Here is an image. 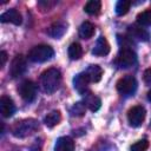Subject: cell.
<instances>
[{"label": "cell", "instance_id": "obj_12", "mask_svg": "<svg viewBox=\"0 0 151 151\" xmlns=\"http://www.w3.org/2000/svg\"><path fill=\"white\" fill-rule=\"evenodd\" d=\"M110 52V44L109 41L106 40L105 37H99L93 46V50H92V53L97 57H103V55H106L109 54Z\"/></svg>", "mask_w": 151, "mask_h": 151}, {"label": "cell", "instance_id": "obj_17", "mask_svg": "<svg viewBox=\"0 0 151 151\" xmlns=\"http://www.w3.org/2000/svg\"><path fill=\"white\" fill-rule=\"evenodd\" d=\"M86 76L88 77L91 83H98L101 79L103 76V70L99 65H90L87 67V70L85 71Z\"/></svg>", "mask_w": 151, "mask_h": 151}, {"label": "cell", "instance_id": "obj_21", "mask_svg": "<svg viewBox=\"0 0 151 151\" xmlns=\"http://www.w3.org/2000/svg\"><path fill=\"white\" fill-rule=\"evenodd\" d=\"M100 8H101V2L98 1V0H90L86 2L85 7H84V11L90 14V15H96L100 12Z\"/></svg>", "mask_w": 151, "mask_h": 151}, {"label": "cell", "instance_id": "obj_10", "mask_svg": "<svg viewBox=\"0 0 151 151\" xmlns=\"http://www.w3.org/2000/svg\"><path fill=\"white\" fill-rule=\"evenodd\" d=\"M0 112L2 114V117L8 118L12 117L15 112V105L13 103V100L7 97V96H2L0 98Z\"/></svg>", "mask_w": 151, "mask_h": 151}, {"label": "cell", "instance_id": "obj_13", "mask_svg": "<svg viewBox=\"0 0 151 151\" xmlns=\"http://www.w3.org/2000/svg\"><path fill=\"white\" fill-rule=\"evenodd\" d=\"M66 29H67V25L64 21H57V22H53L48 27L47 34L54 39H59L65 34Z\"/></svg>", "mask_w": 151, "mask_h": 151}, {"label": "cell", "instance_id": "obj_24", "mask_svg": "<svg viewBox=\"0 0 151 151\" xmlns=\"http://www.w3.org/2000/svg\"><path fill=\"white\" fill-rule=\"evenodd\" d=\"M131 5H132V2L130 0H119L116 4V13H117V15H120V17L125 15L129 12Z\"/></svg>", "mask_w": 151, "mask_h": 151}, {"label": "cell", "instance_id": "obj_18", "mask_svg": "<svg viewBox=\"0 0 151 151\" xmlns=\"http://www.w3.org/2000/svg\"><path fill=\"white\" fill-rule=\"evenodd\" d=\"M60 120H61V113L58 110L51 111L44 118V123L47 127H54L55 125H58L60 123Z\"/></svg>", "mask_w": 151, "mask_h": 151}, {"label": "cell", "instance_id": "obj_26", "mask_svg": "<svg viewBox=\"0 0 151 151\" xmlns=\"http://www.w3.org/2000/svg\"><path fill=\"white\" fill-rule=\"evenodd\" d=\"M143 79H144V83H145L147 86H151V68H147V70L144 72Z\"/></svg>", "mask_w": 151, "mask_h": 151}, {"label": "cell", "instance_id": "obj_15", "mask_svg": "<svg viewBox=\"0 0 151 151\" xmlns=\"http://www.w3.org/2000/svg\"><path fill=\"white\" fill-rule=\"evenodd\" d=\"M54 151H74V142L71 137H59L54 144Z\"/></svg>", "mask_w": 151, "mask_h": 151}, {"label": "cell", "instance_id": "obj_2", "mask_svg": "<svg viewBox=\"0 0 151 151\" xmlns=\"http://www.w3.org/2000/svg\"><path fill=\"white\" fill-rule=\"evenodd\" d=\"M39 129V123L38 120L33 119V118H28V119H22L19 122H15L13 124V126L11 127L12 134L17 138H25L28 137L31 134H33L34 132H37Z\"/></svg>", "mask_w": 151, "mask_h": 151}, {"label": "cell", "instance_id": "obj_3", "mask_svg": "<svg viewBox=\"0 0 151 151\" xmlns=\"http://www.w3.org/2000/svg\"><path fill=\"white\" fill-rule=\"evenodd\" d=\"M53 55H54L53 48L51 46L44 45V44L34 46L28 53V58L33 63H45V61L50 60Z\"/></svg>", "mask_w": 151, "mask_h": 151}, {"label": "cell", "instance_id": "obj_16", "mask_svg": "<svg viewBox=\"0 0 151 151\" xmlns=\"http://www.w3.org/2000/svg\"><path fill=\"white\" fill-rule=\"evenodd\" d=\"M129 33L131 39H137L140 41H147L149 40V33L139 25H132L129 27Z\"/></svg>", "mask_w": 151, "mask_h": 151}, {"label": "cell", "instance_id": "obj_9", "mask_svg": "<svg viewBox=\"0 0 151 151\" xmlns=\"http://www.w3.org/2000/svg\"><path fill=\"white\" fill-rule=\"evenodd\" d=\"M90 79L86 76L85 72L83 73H78L74 78H73V87L74 90L80 93V94H85L88 91V84H90Z\"/></svg>", "mask_w": 151, "mask_h": 151}, {"label": "cell", "instance_id": "obj_28", "mask_svg": "<svg viewBox=\"0 0 151 151\" xmlns=\"http://www.w3.org/2000/svg\"><path fill=\"white\" fill-rule=\"evenodd\" d=\"M146 97H147V100H149V101H151V90L147 92V96H146Z\"/></svg>", "mask_w": 151, "mask_h": 151}, {"label": "cell", "instance_id": "obj_4", "mask_svg": "<svg viewBox=\"0 0 151 151\" xmlns=\"http://www.w3.org/2000/svg\"><path fill=\"white\" fill-rule=\"evenodd\" d=\"M136 63H137V55L134 51H132V48L130 47H122L114 61V64L119 68H130L133 65H136Z\"/></svg>", "mask_w": 151, "mask_h": 151}, {"label": "cell", "instance_id": "obj_5", "mask_svg": "<svg viewBox=\"0 0 151 151\" xmlns=\"http://www.w3.org/2000/svg\"><path fill=\"white\" fill-rule=\"evenodd\" d=\"M137 88V80L133 76H124L117 81V90L123 96H130L133 94Z\"/></svg>", "mask_w": 151, "mask_h": 151}, {"label": "cell", "instance_id": "obj_22", "mask_svg": "<svg viewBox=\"0 0 151 151\" xmlns=\"http://www.w3.org/2000/svg\"><path fill=\"white\" fill-rule=\"evenodd\" d=\"M137 24L142 27L151 25V8L145 9L137 15Z\"/></svg>", "mask_w": 151, "mask_h": 151}, {"label": "cell", "instance_id": "obj_1", "mask_svg": "<svg viewBox=\"0 0 151 151\" xmlns=\"http://www.w3.org/2000/svg\"><path fill=\"white\" fill-rule=\"evenodd\" d=\"M60 84H61V73L58 68L54 67L47 68L40 76V85L42 90L48 94L54 93L60 87Z\"/></svg>", "mask_w": 151, "mask_h": 151}, {"label": "cell", "instance_id": "obj_6", "mask_svg": "<svg viewBox=\"0 0 151 151\" xmlns=\"http://www.w3.org/2000/svg\"><path fill=\"white\" fill-rule=\"evenodd\" d=\"M18 91L20 97L27 103L33 101L37 97V85L32 80H24L19 85Z\"/></svg>", "mask_w": 151, "mask_h": 151}, {"label": "cell", "instance_id": "obj_27", "mask_svg": "<svg viewBox=\"0 0 151 151\" xmlns=\"http://www.w3.org/2000/svg\"><path fill=\"white\" fill-rule=\"evenodd\" d=\"M6 60H7V53H6L5 51H1V52H0V66H1V67L5 65Z\"/></svg>", "mask_w": 151, "mask_h": 151}, {"label": "cell", "instance_id": "obj_14", "mask_svg": "<svg viewBox=\"0 0 151 151\" xmlns=\"http://www.w3.org/2000/svg\"><path fill=\"white\" fill-rule=\"evenodd\" d=\"M84 104L86 105V107H88L92 112H96L100 109L101 106V100L99 97H97L96 94H93L92 92L87 91L84 94Z\"/></svg>", "mask_w": 151, "mask_h": 151}, {"label": "cell", "instance_id": "obj_7", "mask_svg": "<svg viewBox=\"0 0 151 151\" xmlns=\"http://www.w3.org/2000/svg\"><path fill=\"white\" fill-rule=\"evenodd\" d=\"M146 116V111L142 105H136L131 107L127 112V120L132 127H139Z\"/></svg>", "mask_w": 151, "mask_h": 151}, {"label": "cell", "instance_id": "obj_11", "mask_svg": "<svg viewBox=\"0 0 151 151\" xmlns=\"http://www.w3.org/2000/svg\"><path fill=\"white\" fill-rule=\"evenodd\" d=\"M0 21L4 24L11 22V24H14L18 26L22 22V18H21V14L19 13V11H17L15 8H11L0 15Z\"/></svg>", "mask_w": 151, "mask_h": 151}, {"label": "cell", "instance_id": "obj_23", "mask_svg": "<svg viewBox=\"0 0 151 151\" xmlns=\"http://www.w3.org/2000/svg\"><path fill=\"white\" fill-rule=\"evenodd\" d=\"M85 111H86V105L84 104V101H77L70 109V113L73 117H83L85 114Z\"/></svg>", "mask_w": 151, "mask_h": 151}, {"label": "cell", "instance_id": "obj_8", "mask_svg": "<svg viewBox=\"0 0 151 151\" xmlns=\"http://www.w3.org/2000/svg\"><path fill=\"white\" fill-rule=\"evenodd\" d=\"M27 68V63H26V58L21 54L15 55L9 65V76L12 78H18L20 76H22L26 72Z\"/></svg>", "mask_w": 151, "mask_h": 151}, {"label": "cell", "instance_id": "obj_19", "mask_svg": "<svg viewBox=\"0 0 151 151\" xmlns=\"http://www.w3.org/2000/svg\"><path fill=\"white\" fill-rule=\"evenodd\" d=\"M94 34V25L90 21H85L79 27V37L81 39H90Z\"/></svg>", "mask_w": 151, "mask_h": 151}, {"label": "cell", "instance_id": "obj_25", "mask_svg": "<svg viewBox=\"0 0 151 151\" xmlns=\"http://www.w3.org/2000/svg\"><path fill=\"white\" fill-rule=\"evenodd\" d=\"M147 147H149V142L146 139H140L134 144H132L130 151H146Z\"/></svg>", "mask_w": 151, "mask_h": 151}, {"label": "cell", "instance_id": "obj_20", "mask_svg": "<svg viewBox=\"0 0 151 151\" xmlns=\"http://www.w3.org/2000/svg\"><path fill=\"white\" fill-rule=\"evenodd\" d=\"M67 54L70 57V59L72 60H78L81 58L83 55V48H81V45L78 44V42H72L68 48H67Z\"/></svg>", "mask_w": 151, "mask_h": 151}]
</instances>
